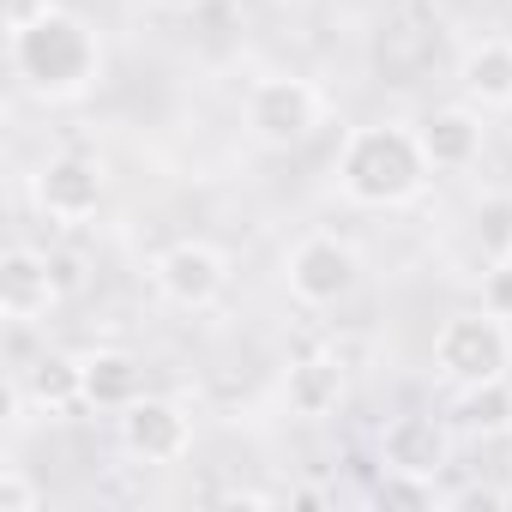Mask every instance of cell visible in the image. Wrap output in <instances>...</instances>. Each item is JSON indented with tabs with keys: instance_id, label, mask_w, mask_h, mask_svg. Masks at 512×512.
I'll return each mask as SVG.
<instances>
[{
	"instance_id": "obj_1",
	"label": "cell",
	"mask_w": 512,
	"mask_h": 512,
	"mask_svg": "<svg viewBox=\"0 0 512 512\" xmlns=\"http://www.w3.org/2000/svg\"><path fill=\"white\" fill-rule=\"evenodd\" d=\"M7 67L31 103H79L103 79V37L85 13L55 0L37 25L7 31Z\"/></svg>"
},
{
	"instance_id": "obj_2",
	"label": "cell",
	"mask_w": 512,
	"mask_h": 512,
	"mask_svg": "<svg viewBox=\"0 0 512 512\" xmlns=\"http://www.w3.org/2000/svg\"><path fill=\"white\" fill-rule=\"evenodd\" d=\"M332 181L362 211H404L428 193L434 163L422 151V133L410 121H362L344 133Z\"/></svg>"
},
{
	"instance_id": "obj_3",
	"label": "cell",
	"mask_w": 512,
	"mask_h": 512,
	"mask_svg": "<svg viewBox=\"0 0 512 512\" xmlns=\"http://www.w3.org/2000/svg\"><path fill=\"white\" fill-rule=\"evenodd\" d=\"M326 91L302 73H266L241 97V127L260 151H296L326 127Z\"/></svg>"
},
{
	"instance_id": "obj_4",
	"label": "cell",
	"mask_w": 512,
	"mask_h": 512,
	"mask_svg": "<svg viewBox=\"0 0 512 512\" xmlns=\"http://www.w3.org/2000/svg\"><path fill=\"white\" fill-rule=\"evenodd\" d=\"M434 374H440L452 392L506 380V374H512V320H500V314H488V308L446 314L440 332H434Z\"/></svg>"
},
{
	"instance_id": "obj_5",
	"label": "cell",
	"mask_w": 512,
	"mask_h": 512,
	"mask_svg": "<svg viewBox=\"0 0 512 512\" xmlns=\"http://www.w3.org/2000/svg\"><path fill=\"white\" fill-rule=\"evenodd\" d=\"M284 284L302 308H338L362 284V253H356V241H344L332 229H314L284 253Z\"/></svg>"
},
{
	"instance_id": "obj_6",
	"label": "cell",
	"mask_w": 512,
	"mask_h": 512,
	"mask_svg": "<svg viewBox=\"0 0 512 512\" xmlns=\"http://www.w3.org/2000/svg\"><path fill=\"white\" fill-rule=\"evenodd\" d=\"M151 284H157L163 302H175L187 314H205L229 290V260H223V247L187 235V241H169L157 260H151Z\"/></svg>"
},
{
	"instance_id": "obj_7",
	"label": "cell",
	"mask_w": 512,
	"mask_h": 512,
	"mask_svg": "<svg viewBox=\"0 0 512 512\" xmlns=\"http://www.w3.org/2000/svg\"><path fill=\"white\" fill-rule=\"evenodd\" d=\"M115 440L127 458L139 464H181L193 452V416L175 404V398H157V392H139L121 416H115Z\"/></svg>"
},
{
	"instance_id": "obj_8",
	"label": "cell",
	"mask_w": 512,
	"mask_h": 512,
	"mask_svg": "<svg viewBox=\"0 0 512 512\" xmlns=\"http://www.w3.org/2000/svg\"><path fill=\"white\" fill-rule=\"evenodd\" d=\"M31 193H37L43 217H55V223H91V217L103 211L109 181H103V163H97V157H85V151H55V157L31 175Z\"/></svg>"
},
{
	"instance_id": "obj_9",
	"label": "cell",
	"mask_w": 512,
	"mask_h": 512,
	"mask_svg": "<svg viewBox=\"0 0 512 512\" xmlns=\"http://www.w3.org/2000/svg\"><path fill=\"white\" fill-rule=\"evenodd\" d=\"M55 308H61V278L49 266V253L25 241L0 253V314H7V326H37Z\"/></svg>"
},
{
	"instance_id": "obj_10",
	"label": "cell",
	"mask_w": 512,
	"mask_h": 512,
	"mask_svg": "<svg viewBox=\"0 0 512 512\" xmlns=\"http://www.w3.org/2000/svg\"><path fill=\"white\" fill-rule=\"evenodd\" d=\"M446 464H452V428L440 416H422V410L386 416V428H380V470L440 476Z\"/></svg>"
},
{
	"instance_id": "obj_11",
	"label": "cell",
	"mask_w": 512,
	"mask_h": 512,
	"mask_svg": "<svg viewBox=\"0 0 512 512\" xmlns=\"http://www.w3.org/2000/svg\"><path fill=\"white\" fill-rule=\"evenodd\" d=\"M85 404V368L67 350H43L13 374V410H37V416H67Z\"/></svg>"
},
{
	"instance_id": "obj_12",
	"label": "cell",
	"mask_w": 512,
	"mask_h": 512,
	"mask_svg": "<svg viewBox=\"0 0 512 512\" xmlns=\"http://www.w3.org/2000/svg\"><path fill=\"white\" fill-rule=\"evenodd\" d=\"M422 133V151L434 163V175H464L482 163V109L476 103H446L434 115L416 121Z\"/></svg>"
},
{
	"instance_id": "obj_13",
	"label": "cell",
	"mask_w": 512,
	"mask_h": 512,
	"mask_svg": "<svg viewBox=\"0 0 512 512\" xmlns=\"http://www.w3.org/2000/svg\"><path fill=\"white\" fill-rule=\"evenodd\" d=\"M458 91L464 103L488 109H512V37H482L458 55Z\"/></svg>"
},
{
	"instance_id": "obj_14",
	"label": "cell",
	"mask_w": 512,
	"mask_h": 512,
	"mask_svg": "<svg viewBox=\"0 0 512 512\" xmlns=\"http://www.w3.org/2000/svg\"><path fill=\"white\" fill-rule=\"evenodd\" d=\"M344 362L338 356H302V362H290V374H284V404H290V416H302V422H326V416H338V404H344Z\"/></svg>"
},
{
	"instance_id": "obj_15",
	"label": "cell",
	"mask_w": 512,
	"mask_h": 512,
	"mask_svg": "<svg viewBox=\"0 0 512 512\" xmlns=\"http://www.w3.org/2000/svg\"><path fill=\"white\" fill-rule=\"evenodd\" d=\"M79 368H85V404H91V410H115V416H121V410L145 392L139 356H127V350H115V344L85 350Z\"/></svg>"
},
{
	"instance_id": "obj_16",
	"label": "cell",
	"mask_w": 512,
	"mask_h": 512,
	"mask_svg": "<svg viewBox=\"0 0 512 512\" xmlns=\"http://www.w3.org/2000/svg\"><path fill=\"white\" fill-rule=\"evenodd\" d=\"M458 416H464L470 434H506V428H512V374L458 392Z\"/></svg>"
},
{
	"instance_id": "obj_17",
	"label": "cell",
	"mask_w": 512,
	"mask_h": 512,
	"mask_svg": "<svg viewBox=\"0 0 512 512\" xmlns=\"http://www.w3.org/2000/svg\"><path fill=\"white\" fill-rule=\"evenodd\" d=\"M476 241H488V260L512 253V193H494L476 205Z\"/></svg>"
},
{
	"instance_id": "obj_18",
	"label": "cell",
	"mask_w": 512,
	"mask_h": 512,
	"mask_svg": "<svg viewBox=\"0 0 512 512\" xmlns=\"http://www.w3.org/2000/svg\"><path fill=\"white\" fill-rule=\"evenodd\" d=\"M43 506V488L31 482L25 464H0V512H37Z\"/></svg>"
},
{
	"instance_id": "obj_19",
	"label": "cell",
	"mask_w": 512,
	"mask_h": 512,
	"mask_svg": "<svg viewBox=\"0 0 512 512\" xmlns=\"http://www.w3.org/2000/svg\"><path fill=\"white\" fill-rule=\"evenodd\" d=\"M380 500H386V506H434V476L386 470V476H380Z\"/></svg>"
},
{
	"instance_id": "obj_20",
	"label": "cell",
	"mask_w": 512,
	"mask_h": 512,
	"mask_svg": "<svg viewBox=\"0 0 512 512\" xmlns=\"http://www.w3.org/2000/svg\"><path fill=\"white\" fill-rule=\"evenodd\" d=\"M482 308L500 314V320H512V253L488 260V272H482Z\"/></svg>"
},
{
	"instance_id": "obj_21",
	"label": "cell",
	"mask_w": 512,
	"mask_h": 512,
	"mask_svg": "<svg viewBox=\"0 0 512 512\" xmlns=\"http://www.w3.org/2000/svg\"><path fill=\"white\" fill-rule=\"evenodd\" d=\"M49 7H55V0H7V31H25V25H37Z\"/></svg>"
},
{
	"instance_id": "obj_22",
	"label": "cell",
	"mask_w": 512,
	"mask_h": 512,
	"mask_svg": "<svg viewBox=\"0 0 512 512\" xmlns=\"http://www.w3.org/2000/svg\"><path fill=\"white\" fill-rule=\"evenodd\" d=\"M157 7H163V13H199L205 0H157Z\"/></svg>"
}]
</instances>
